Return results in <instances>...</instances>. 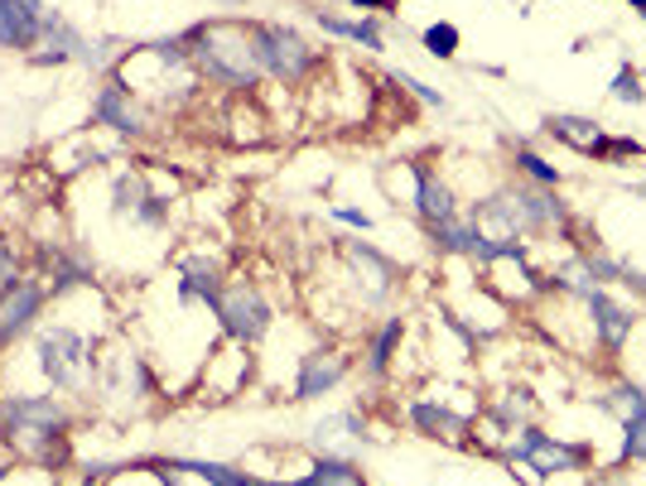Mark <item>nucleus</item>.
Returning <instances> with one entry per match:
<instances>
[{"mask_svg": "<svg viewBox=\"0 0 646 486\" xmlns=\"http://www.w3.org/2000/svg\"><path fill=\"white\" fill-rule=\"evenodd\" d=\"M179 39L188 43L194 68L217 87L252 92V87L266 78L256 63V43H252V24L246 20H203V24H188Z\"/></svg>", "mask_w": 646, "mask_h": 486, "instance_id": "nucleus-1", "label": "nucleus"}, {"mask_svg": "<svg viewBox=\"0 0 646 486\" xmlns=\"http://www.w3.org/2000/svg\"><path fill=\"white\" fill-rule=\"evenodd\" d=\"M68 429H72L68 400H53V395H0V438L14 448V458H29L39 467L63 463Z\"/></svg>", "mask_w": 646, "mask_h": 486, "instance_id": "nucleus-2", "label": "nucleus"}, {"mask_svg": "<svg viewBox=\"0 0 646 486\" xmlns=\"http://www.w3.org/2000/svg\"><path fill=\"white\" fill-rule=\"evenodd\" d=\"M35 357L39 376L63 395H82L97 380V343L72 323H49L35 333Z\"/></svg>", "mask_w": 646, "mask_h": 486, "instance_id": "nucleus-3", "label": "nucleus"}, {"mask_svg": "<svg viewBox=\"0 0 646 486\" xmlns=\"http://www.w3.org/2000/svg\"><path fill=\"white\" fill-rule=\"evenodd\" d=\"M252 43H256V63L266 78L275 82H304L310 72L319 68V49L300 29L290 24H266V20H252Z\"/></svg>", "mask_w": 646, "mask_h": 486, "instance_id": "nucleus-4", "label": "nucleus"}, {"mask_svg": "<svg viewBox=\"0 0 646 486\" xmlns=\"http://www.w3.org/2000/svg\"><path fill=\"white\" fill-rule=\"evenodd\" d=\"M213 318L223 323V333L232 337V343H242V347H256L261 337L271 333V323H275V308L271 299L261 294L256 285H223L217 289V299H213Z\"/></svg>", "mask_w": 646, "mask_h": 486, "instance_id": "nucleus-5", "label": "nucleus"}, {"mask_svg": "<svg viewBox=\"0 0 646 486\" xmlns=\"http://www.w3.org/2000/svg\"><path fill=\"white\" fill-rule=\"evenodd\" d=\"M43 308H49V285L35 275H20L14 285L0 289V351H10L20 337L35 333Z\"/></svg>", "mask_w": 646, "mask_h": 486, "instance_id": "nucleus-6", "label": "nucleus"}, {"mask_svg": "<svg viewBox=\"0 0 646 486\" xmlns=\"http://www.w3.org/2000/svg\"><path fill=\"white\" fill-rule=\"evenodd\" d=\"M63 20L43 0H0V49L6 53H35L39 39Z\"/></svg>", "mask_w": 646, "mask_h": 486, "instance_id": "nucleus-7", "label": "nucleus"}, {"mask_svg": "<svg viewBox=\"0 0 646 486\" xmlns=\"http://www.w3.org/2000/svg\"><path fill=\"white\" fill-rule=\"evenodd\" d=\"M92 126L116 130V136L136 140V136H145V130H150V116L140 111V97L130 92V87L116 78V72H107V82H101L97 97H92Z\"/></svg>", "mask_w": 646, "mask_h": 486, "instance_id": "nucleus-8", "label": "nucleus"}, {"mask_svg": "<svg viewBox=\"0 0 646 486\" xmlns=\"http://www.w3.org/2000/svg\"><path fill=\"white\" fill-rule=\"evenodd\" d=\"M511 458L531 463L540 477H560V473H575V467L589 463V453L569 448V444H560V438H546L540 429H521V444L511 448Z\"/></svg>", "mask_w": 646, "mask_h": 486, "instance_id": "nucleus-9", "label": "nucleus"}, {"mask_svg": "<svg viewBox=\"0 0 646 486\" xmlns=\"http://www.w3.org/2000/svg\"><path fill=\"white\" fill-rule=\"evenodd\" d=\"M343 376H348L343 351H310V357L300 361V376H295V405L323 400L329 390L343 386Z\"/></svg>", "mask_w": 646, "mask_h": 486, "instance_id": "nucleus-10", "label": "nucleus"}, {"mask_svg": "<svg viewBox=\"0 0 646 486\" xmlns=\"http://www.w3.org/2000/svg\"><path fill=\"white\" fill-rule=\"evenodd\" d=\"M343 246V256L348 265L362 275V285H372V299H386L391 285H395V260L391 256H381L376 246H366V241H337Z\"/></svg>", "mask_w": 646, "mask_h": 486, "instance_id": "nucleus-11", "label": "nucleus"}, {"mask_svg": "<svg viewBox=\"0 0 646 486\" xmlns=\"http://www.w3.org/2000/svg\"><path fill=\"white\" fill-rule=\"evenodd\" d=\"M410 173H415V212H420L424 227L459 217V202H453L449 184H439V173H430L424 165H410Z\"/></svg>", "mask_w": 646, "mask_h": 486, "instance_id": "nucleus-12", "label": "nucleus"}, {"mask_svg": "<svg viewBox=\"0 0 646 486\" xmlns=\"http://www.w3.org/2000/svg\"><path fill=\"white\" fill-rule=\"evenodd\" d=\"M405 415L424 438H449V444H459L468 434V415H453V409L439 405V400H410Z\"/></svg>", "mask_w": 646, "mask_h": 486, "instance_id": "nucleus-13", "label": "nucleus"}, {"mask_svg": "<svg viewBox=\"0 0 646 486\" xmlns=\"http://www.w3.org/2000/svg\"><path fill=\"white\" fill-rule=\"evenodd\" d=\"M550 136L575 145L579 155H598V159L608 155V140H613V136H604V126H598V121H589V116H569V111L550 116Z\"/></svg>", "mask_w": 646, "mask_h": 486, "instance_id": "nucleus-14", "label": "nucleus"}, {"mask_svg": "<svg viewBox=\"0 0 646 486\" xmlns=\"http://www.w3.org/2000/svg\"><path fill=\"white\" fill-rule=\"evenodd\" d=\"M589 314H594V333H598V343H604L608 351H618L627 343V333H633V314L618 304V299H608L604 289H594L589 294Z\"/></svg>", "mask_w": 646, "mask_h": 486, "instance_id": "nucleus-15", "label": "nucleus"}, {"mask_svg": "<svg viewBox=\"0 0 646 486\" xmlns=\"http://www.w3.org/2000/svg\"><path fill=\"white\" fill-rule=\"evenodd\" d=\"M217 289H223V265H217L213 256H188L179 265V299L184 304H194V299L213 304Z\"/></svg>", "mask_w": 646, "mask_h": 486, "instance_id": "nucleus-16", "label": "nucleus"}, {"mask_svg": "<svg viewBox=\"0 0 646 486\" xmlns=\"http://www.w3.org/2000/svg\"><path fill=\"white\" fill-rule=\"evenodd\" d=\"M49 265H53V275H49V299H63V294L92 285V260L78 256L72 246H53V250H49Z\"/></svg>", "mask_w": 646, "mask_h": 486, "instance_id": "nucleus-17", "label": "nucleus"}, {"mask_svg": "<svg viewBox=\"0 0 646 486\" xmlns=\"http://www.w3.org/2000/svg\"><path fill=\"white\" fill-rule=\"evenodd\" d=\"M82 53H87V39H82L68 20H58L49 34L39 39V49L29 53V63H35V68H49V63H53V68H58V63H72V58H82Z\"/></svg>", "mask_w": 646, "mask_h": 486, "instance_id": "nucleus-18", "label": "nucleus"}, {"mask_svg": "<svg viewBox=\"0 0 646 486\" xmlns=\"http://www.w3.org/2000/svg\"><path fill=\"white\" fill-rule=\"evenodd\" d=\"M314 20L329 29V34H343V39H352V43H362L366 53H381L386 49V39H381V24H376V14H362V20H343V14H314Z\"/></svg>", "mask_w": 646, "mask_h": 486, "instance_id": "nucleus-19", "label": "nucleus"}, {"mask_svg": "<svg viewBox=\"0 0 646 486\" xmlns=\"http://www.w3.org/2000/svg\"><path fill=\"white\" fill-rule=\"evenodd\" d=\"M405 337V318H386L381 328L372 333V347H366V371L372 376H386L391 361H395V347H401Z\"/></svg>", "mask_w": 646, "mask_h": 486, "instance_id": "nucleus-20", "label": "nucleus"}, {"mask_svg": "<svg viewBox=\"0 0 646 486\" xmlns=\"http://www.w3.org/2000/svg\"><path fill=\"white\" fill-rule=\"evenodd\" d=\"M430 241H434L439 250H449V256H473L478 241H482V227L449 217V222H434V227H430Z\"/></svg>", "mask_w": 646, "mask_h": 486, "instance_id": "nucleus-21", "label": "nucleus"}, {"mask_svg": "<svg viewBox=\"0 0 646 486\" xmlns=\"http://www.w3.org/2000/svg\"><path fill=\"white\" fill-rule=\"evenodd\" d=\"M300 486H366V477L348 458H314L310 477H300Z\"/></svg>", "mask_w": 646, "mask_h": 486, "instance_id": "nucleus-22", "label": "nucleus"}, {"mask_svg": "<svg viewBox=\"0 0 646 486\" xmlns=\"http://www.w3.org/2000/svg\"><path fill=\"white\" fill-rule=\"evenodd\" d=\"M145 198H150V188H145L140 173L121 169V173L111 179V208H116V212H130V217H136V208H140Z\"/></svg>", "mask_w": 646, "mask_h": 486, "instance_id": "nucleus-23", "label": "nucleus"}, {"mask_svg": "<svg viewBox=\"0 0 646 486\" xmlns=\"http://www.w3.org/2000/svg\"><path fill=\"white\" fill-rule=\"evenodd\" d=\"M420 43H424V53L430 58H459V24H449V20H439V24H424L420 29Z\"/></svg>", "mask_w": 646, "mask_h": 486, "instance_id": "nucleus-24", "label": "nucleus"}, {"mask_svg": "<svg viewBox=\"0 0 646 486\" xmlns=\"http://www.w3.org/2000/svg\"><path fill=\"white\" fill-rule=\"evenodd\" d=\"M517 169H521L536 188H555V184H560V169L546 165V159H540L536 150H526V145H517Z\"/></svg>", "mask_w": 646, "mask_h": 486, "instance_id": "nucleus-25", "label": "nucleus"}, {"mask_svg": "<svg viewBox=\"0 0 646 486\" xmlns=\"http://www.w3.org/2000/svg\"><path fill=\"white\" fill-rule=\"evenodd\" d=\"M613 97L642 107V101H646V92H642V72H637V68H618V78H613Z\"/></svg>", "mask_w": 646, "mask_h": 486, "instance_id": "nucleus-26", "label": "nucleus"}, {"mask_svg": "<svg viewBox=\"0 0 646 486\" xmlns=\"http://www.w3.org/2000/svg\"><path fill=\"white\" fill-rule=\"evenodd\" d=\"M646 458V415L627 419V444H623V463H642Z\"/></svg>", "mask_w": 646, "mask_h": 486, "instance_id": "nucleus-27", "label": "nucleus"}, {"mask_svg": "<svg viewBox=\"0 0 646 486\" xmlns=\"http://www.w3.org/2000/svg\"><path fill=\"white\" fill-rule=\"evenodd\" d=\"M20 279V246H14L6 231H0V289Z\"/></svg>", "mask_w": 646, "mask_h": 486, "instance_id": "nucleus-28", "label": "nucleus"}, {"mask_svg": "<svg viewBox=\"0 0 646 486\" xmlns=\"http://www.w3.org/2000/svg\"><path fill=\"white\" fill-rule=\"evenodd\" d=\"M395 82H401V87H405V92H415V97L424 101V107H444V97H439V92H434V87H430V82L410 78V72H401V78H395Z\"/></svg>", "mask_w": 646, "mask_h": 486, "instance_id": "nucleus-29", "label": "nucleus"}, {"mask_svg": "<svg viewBox=\"0 0 646 486\" xmlns=\"http://www.w3.org/2000/svg\"><path fill=\"white\" fill-rule=\"evenodd\" d=\"M333 217H337V222H348V227H358V231L372 227V217L358 212V208H333Z\"/></svg>", "mask_w": 646, "mask_h": 486, "instance_id": "nucleus-30", "label": "nucleus"}, {"mask_svg": "<svg viewBox=\"0 0 646 486\" xmlns=\"http://www.w3.org/2000/svg\"><path fill=\"white\" fill-rule=\"evenodd\" d=\"M348 6H358V10H366V14H386L395 0H348Z\"/></svg>", "mask_w": 646, "mask_h": 486, "instance_id": "nucleus-31", "label": "nucleus"}, {"mask_svg": "<svg viewBox=\"0 0 646 486\" xmlns=\"http://www.w3.org/2000/svg\"><path fill=\"white\" fill-rule=\"evenodd\" d=\"M6 482H10V463H6V458H0V486H6Z\"/></svg>", "mask_w": 646, "mask_h": 486, "instance_id": "nucleus-32", "label": "nucleus"}, {"mask_svg": "<svg viewBox=\"0 0 646 486\" xmlns=\"http://www.w3.org/2000/svg\"><path fill=\"white\" fill-rule=\"evenodd\" d=\"M627 6H633V10L642 14V20H646V0H627Z\"/></svg>", "mask_w": 646, "mask_h": 486, "instance_id": "nucleus-33", "label": "nucleus"}, {"mask_svg": "<svg viewBox=\"0 0 646 486\" xmlns=\"http://www.w3.org/2000/svg\"><path fill=\"white\" fill-rule=\"evenodd\" d=\"M78 486H107V482H92V477H82V482H78Z\"/></svg>", "mask_w": 646, "mask_h": 486, "instance_id": "nucleus-34", "label": "nucleus"}]
</instances>
